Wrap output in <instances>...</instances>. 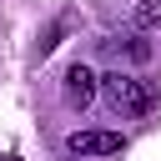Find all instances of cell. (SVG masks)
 Segmentation results:
<instances>
[{"instance_id":"6da1fadb","label":"cell","mask_w":161,"mask_h":161,"mask_svg":"<svg viewBox=\"0 0 161 161\" xmlns=\"http://www.w3.org/2000/svg\"><path fill=\"white\" fill-rule=\"evenodd\" d=\"M101 91H106V106H111L121 121H131V116H146V111L156 106V91H151V80H141V75H126V70H111V75H101Z\"/></svg>"},{"instance_id":"7a4b0ae2","label":"cell","mask_w":161,"mask_h":161,"mask_svg":"<svg viewBox=\"0 0 161 161\" xmlns=\"http://www.w3.org/2000/svg\"><path fill=\"white\" fill-rule=\"evenodd\" d=\"M70 156H116L121 146H126V136L121 131H70Z\"/></svg>"},{"instance_id":"3957f363","label":"cell","mask_w":161,"mask_h":161,"mask_svg":"<svg viewBox=\"0 0 161 161\" xmlns=\"http://www.w3.org/2000/svg\"><path fill=\"white\" fill-rule=\"evenodd\" d=\"M91 96H96V75L86 65H70L65 70V101L70 106H91Z\"/></svg>"},{"instance_id":"277c9868","label":"cell","mask_w":161,"mask_h":161,"mask_svg":"<svg viewBox=\"0 0 161 161\" xmlns=\"http://www.w3.org/2000/svg\"><path fill=\"white\" fill-rule=\"evenodd\" d=\"M131 25H136V30H151V25H161V0H141V5L131 10Z\"/></svg>"}]
</instances>
